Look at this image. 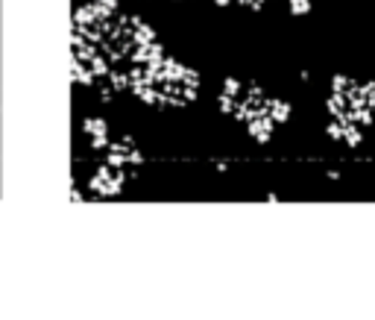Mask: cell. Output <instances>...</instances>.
Here are the masks:
<instances>
[{"label": "cell", "instance_id": "1", "mask_svg": "<svg viewBox=\"0 0 375 320\" xmlns=\"http://www.w3.org/2000/svg\"><path fill=\"white\" fill-rule=\"evenodd\" d=\"M85 132L94 135V144H97V147H103V144H106V135H109V127H106L103 121H85Z\"/></svg>", "mask_w": 375, "mask_h": 320}, {"label": "cell", "instance_id": "2", "mask_svg": "<svg viewBox=\"0 0 375 320\" xmlns=\"http://www.w3.org/2000/svg\"><path fill=\"white\" fill-rule=\"evenodd\" d=\"M290 6H293V12H305L311 3H308V0H290Z\"/></svg>", "mask_w": 375, "mask_h": 320}, {"label": "cell", "instance_id": "3", "mask_svg": "<svg viewBox=\"0 0 375 320\" xmlns=\"http://www.w3.org/2000/svg\"><path fill=\"white\" fill-rule=\"evenodd\" d=\"M214 3H217V6H226V3H229V0H214Z\"/></svg>", "mask_w": 375, "mask_h": 320}]
</instances>
